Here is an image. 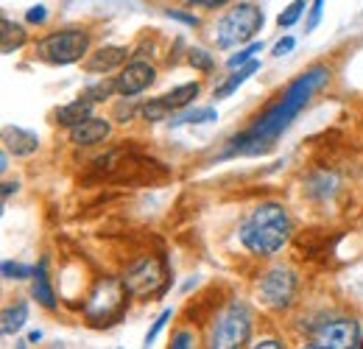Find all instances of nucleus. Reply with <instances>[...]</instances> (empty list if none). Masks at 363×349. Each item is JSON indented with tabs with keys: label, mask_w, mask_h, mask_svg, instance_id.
<instances>
[{
	"label": "nucleus",
	"mask_w": 363,
	"mask_h": 349,
	"mask_svg": "<svg viewBox=\"0 0 363 349\" xmlns=\"http://www.w3.org/2000/svg\"><path fill=\"white\" fill-rule=\"evenodd\" d=\"M330 76H333V70L327 65H311L308 70H302L294 82H288L285 89H279L272 101L249 121L246 129H240L238 134L229 137L221 160H232V157H266L274 145L279 143V137L294 126V121L311 104V98L321 87H327Z\"/></svg>",
	"instance_id": "f257e3e1"
},
{
	"label": "nucleus",
	"mask_w": 363,
	"mask_h": 349,
	"mask_svg": "<svg viewBox=\"0 0 363 349\" xmlns=\"http://www.w3.org/2000/svg\"><path fill=\"white\" fill-rule=\"evenodd\" d=\"M294 238V221L285 204L279 201H260L246 213L238 226L240 246L255 257H274L279 255Z\"/></svg>",
	"instance_id": "f03ea898"
},
{
	"label": "nucleus",
	"mask_w": 363,
	"mask_h": 349,
	"mask_svg": "<svg viewBox=\"0 0 363 349\" xmlns=\"http://www.w3.org/2000/svg\"><path fill=\"white\" fill-rule=\"evenodd\" d=\"M263 23H266V14L257 3H235L229 6L227 11L213 23V45L218 50H229V48H238V45H249L255 43L257 31H263Z\"/></svg>",
	"instance_id": "7ed1b4c3"
},
{
	"label": "nucleus",
	"mask_w": 363,
	"mask_h": 349,
	"mask_svg": "<svg viewBox=\"0 0 363 349\" xmlns=\"http://www.w3.org/2000/svg\"><path fill=\"white\" fill-rule=\"evenodd\" d=\"M252 327H255V313L243 299H229L213 316L210 324V338L207 344L213 349H238L246 347L252 338Z\"/></svg>",
	"instance_id": "20e7f679"
},
{
	"label": "nucleus",
	"mask_w": 363,
	"mask_h": 349,
	"mask_svg": "<svg viewBox=\"0 0 363 349\" xmlns=\"http://www.w3.org/2000/svg\"><path fill=\"white\" fill-rule=\"evenodd\" d=\"M92 34L87 26H65L59 31H50L43 40H37L34 53L48 65H76L90 53Z\"/></svg>",
	"instance_id": "39448f33"
},
{
	"label": "nucleus",
	"mask_w": 363,
	"mask_h": 349,
	"mask_svg": "<svg viewBox=\"0 0 363 349\" xmlns=\"http://www.w3.org/2000/svg\"><path fill=\"white\" fill-rule=\"evenodd\" d=\"M126 285L121 277H98L95 285L90 288V294L84 297V318L95 324V327H104V324H112L123 316L126 310Z\"/></svg>",
	"instance_id": "423d86ee"
},
{
	"label": "nucleus",
	"mask_w": 363,
	"mask_h": 349,
	"mask_svg": "<svg viewBox=\"0 0 363 349\" xmlns=\"http://www.w3.org/2000/svg\"><path fill=\"white\" fill-rule=\"evenodd\" d=\"M123 285L129 291V297H137V299H151V297H162L171 285H174V277L168 274L165 262L160 257H140L132 265H126L123 271Z\"/></svg>",
	"instance_id": "0eeeda50"
},
{
	"label": "nucleus",
	"mask_w": 363,
	"mask_h": 349,
	"mask_svg": "<svg viewBox=\"0 0 363 349\" xmlns=\"http://www.w3.org/2000/svg\"><path fill=\"white\" fill-rule=\"evenodd\" d=\"M296 291H299V277L291 265H272L257 279V299L274 313H282L294 305Z\"/></svg>",
	"instance_id": "6e6552de"
},
{
	"label": "nucleus",
	"mask_w": 363,
	"mask_h": 349,
	"mask_svg": "<svg viewBox=\"0 0 363 349\" xmlns=\"http://www.w3.org/2000/svg\"><path fill=\"white\" fill-rule=\"evenodd\" d=\"M308 349H363V330L355 318L321 321L308 338Z\"/></svg>",
	"instance_id": "1a4fd4ad"
},
{
	"label": "nucleus",
	"mask_w": 363,
	"mask_h": 349,
	"mask_svg": "<svg viewBox=\"0 0 363 349\" xmlns=\"http://www.w3.org/2000/svg\"><path fill=\"white\" fill-rule=\"evenodd\" d=\"M157 82V67L151 62H143V59H132L126 62L118 76H115V84H118V95L121 98H137L143 95L148 87H154Z\"/></svg>",
	"instance_id": "9d476101"
},
{
	"label": "nucleus",
	"mask_w": 363,
	"mask_h": 349,
	"mask_svg": "<svg viewBox=\"0 0 363 349\" xmlns=\"http://www.w3.org/2000/svg\"><path fill=\"white\" fill-rule=\"evenodd\" d=\"M109 134H112V121H109V118L90 115V118H87V121H82L79 126L67 129V140H70L76 148H90V145L104 143Z\"/></svg>",
	"instance_id": "9b49d317"
},
{
	"label": "nucleus",
	"mask_w": 363,
	"mask_h": 349,
	"mask_svg": "<svg viewBox=\"0 0 363 349\" xmlns=\"http://www.w3.org/2000/svg\"><path fill=\"white\" fill-rule=\"evenodd\" d=\"M129 59V48L126 45H106L90 53V59L84 62L87 73H109V70H121Z\"/></svg>",
	"instance_id": "f8f14e48"
},
{
	"label": "nucleus",
	"mask_w": 363,
	"mask_h": 349,
	"mask_svg": "<svg viewBox=\"0 0 363 349\" xmlns=\"http://www.w3.org/2000/svg\"><path fill=\"white\" fill-rule=\"evenodd\" d=\"M3 148L14 157H31L40 148V137L23 126H6L3 129Z\"/></svg>",
	"instance_id": "ddd939ff"
},
{
	"label": "nucleus",
	"mask_w": 363,
	"mask_h": 349,
	"mask_svg": "<svg viewBox=\"0 0 363 349\" xmlns=\"http://www.w3.org/2000/svg\"><path fill=\"white\" fill-rule=\"evenodd\" d=\"M92 109H95V101H90L87 95H79L76 101H70V104L59 106V109L53 112V118H56V123H59V126L73 129V126H79L82 121H87V118H90Z\"/></svg>",
	"instance_id": "4468645a"
},
{
	"label": "nucleus",
	"mask_w": 363,
	"mask_h": 349,
	"mask_svg": "<svg viewBox=\"0 0 363 349\" xmlns=\"http://www.w3.org/2000/svg\"><path fill=\"white\" fill-rule=\"evenodd\" d=\"M31 297L45 307V310H56V291L50 285V277H48V260H40V265L34 268V277H31Z\"/></svg>",
	"instance_id": "2eb2a0df"
},
{
	"label": "nucleus",
	"mask_w": 363,
	"mask_h": 349,
	"mask_svg": "<svg viewBox=\"0 0 363 349\" xmlns=\"http://www.w3.org/2000/svg\"><path fill=\"white\" fill-rule=\"evenodd\" d=\"M338 190V179L330 171H316V174L308 176L305 182V193L311 201H318V204H327V199H333Z\"/></svg>",
	"instance_id": "dca6fc26"
},
{
	"label": "nucleus",
	"mask_w": 363,
	"mask_h": 349,
	"mask_svg": "<svg viewBox=\"0 0 363 349\" xmlns=\"http://www.w3.org/2000/svg\"><path fill=\"white\" fill-rule=\"evenodd\" d=\"M257 70H260V62H257V59H252L249 65H243V67L232 70V76H229V79H224L218 87L213 89V98H216V101H224V98H229V95H235L238 89L243 87V84H246V82H249V79L257 73Z\"/></svg>",
	"instance_id": "f3484780"
},
{
	"label": "nucleus",
	"mask_w": 363,
	"mask_h": 349,
	"mask_svg": "<svg viewBox=\"0 0 363 349\" xmlns=\"http://www.w3.org/2000/svg\"><path fill=\"white\" fill-rule=\"evenodd\" d=\"M28 321V302H14L3 310L0 316V333L3 336H17Z\"/></svg>",
	"instance_id": "a211bd4d"
},
{
	"label": "nucleus",
	"mask_w": 363,
	"mask_h": 349,
	"mask_svg": "<svg viewBox=\"0 0 363 349\" xmlns=\"http://www.w3.org/2000/svg\"><path fill=\"white\" fill-rule=\"evenodd\" d=\"M199 92H201V84H199V82H187V84H179V87L168 89V92L162 95V101L171 106V112H182V109H187V106L199 98Z\"/></svg>",
	"instance_id": "6ab92c4d"
},
{
	"label": "nucleus",
	"mask_w": 363,
	"mask_h": 349,
	"mask_svg": "<svg viewBox=\"0 0 363 349\" xmlns=\"http://www.w3.org/2000/svg\"><path fill=\"white\" fill-rule=\"evenodd\" d=\"M0 28H3V31H0V37H3V45H0V48H3L6 56H11L14 50H20L23 45L28 43V31H26L20 23H11L9 17H3Z\"/></svg>",
	"instance_id": "aec40b11"
},
{
	"label": "nucleus",
	"mask_w": 363,
	"mask_h": 349,
	"mask_svg": "<svg viewBox=\"0 0 363 349\" xmlns=\"http://www.w3.org/2000/svg\"><path fill=\"white\" fill-rule=\"evenodd\" d=\"M213 121H218V112L213 106H193V109L179 112L171 121V126H201V123H213Z\"/></svg>",
	"instance_id": "412c9836"
},
{
	"label": "nucleus",
	"mask_w": 363,
	"mask_h": 349,
	"mask_svg": "<svg viewBox=\"0 0 363 349\" xmlns=\"http://www.w3.org/2000/svg\"><path fill=\"white\" fill-rule=\"evenodd\" d=\"M140 115H143L145 123H160V121H168L174 112H171V106L160 95V98H148V104L140 106Z\"/></svg>",
	"instance_id": "4be33fe9"
},
{
	"label": "nucleus",
	"mask_w": 363,
	"mask_h": 349,
	"mask_svg": "<svg viewBox=\"0 0 363 349\" xmlns=\"http://www.w3.org/2000/svg\"><path fill=\"white\" fill-rule=\"evenodd\" d=\"M308 9H311V3H308V0H291V3H288V9L277 17V28H279V31H282V28H294V26L302 20V14H305Z\"/></svg>",
	"instance_id": "5701e85b"
},
{
	"label": "nucleus",
	"mask_w": 363,
	"mask_h": 349,
	"mask_svg": "<svg viewBox=\"0 0 363 349\" xmlns=\"http://www.w3.org/2000/svg\"><path fill=\"white\" fill-rule=\"evenodd\" d=\"M263 48H266V45H263V40H260V43L255 40V43L243 45V48H240L238 53H232V56L227 59V67H229V70H238V67L249 65V62L255 59V53H263Z\"/></svg>",
	"instance_id": "b1692460"
},
{
	"label": "nucleus",
	"mask_w": 363,
	"mask_h": 349,
	"mask_svg": "<svg viewBox=\"0 0 363 349\" xmlns=\"http://www.w3.org/2000/svg\"><path fill=\"white\" fill-rule=\"evenodd\" d=\"M84 95L90 101H95V104H104L112 95H118V84H115V79H101V82H95V84H90V87L84 89Z\"/></svg>",
	"instance_id": "393cba45"
},
{
	"label": "nucleus",
	"mask_w": 363,
	"mask_h": 349,
	"mask_svg": "<svg viewBox=\"0 0 363 349\" xmlns=\"http://www.w3.org/2000/svg\"><path fill=\"white\" fill-rule=\"evenodd\" d=\"M187 65L196 67L199 73H210V70L216 67V59H213V53L204 50V48H190V50H187Z\"/></svg>",
	"instance_id": "a878e982"
},
{
	"label": "nucleus",
	"mask_w": 363,
	"mask_h": 349,
	"mask_svg": "<svg viewBox=\"0 0 363 349\" xmlns=\"http://www.w3.org/2000/svg\"><path fill=\"white\" fill-rule=\"evenodd\" d=\"M0 274H3V279H14V282H20V279H31V277H34V268H31V265H23V262L3 260Z\"/></svg>",
	"instance_id": "bb28decb"
},
{
	"label": "nucleus",
	"mask_w": 363,
	"mask_h": 349,
	"mask_svg": "<svg viewBox=\"0 0 363 349\" xmlns=\"http://www.w3.org/2000/svg\"><path fill=\"white\" fill-rule=\"evenodd\" d=\"M171 318H174V307H165V310H162V313H160V316L154 318V324H151V330L145 333V347H151V344H154V341L160 338V333L165 330V324H168Z\"/></svg>",
	"instance_id": "cd10ccee"
},
{
	"label": "nucleus",
	"mask_w": 363,
	"mask_h": 349,
	"mask_svg": "<svg viewBox=\"0 0 363 349\" xmlns=\"http://www.w3.org/2000/svg\"><path fill=\"white\" fill-rule=\"evenodd\" d=\"M324 6H327V0H313V3H311L308 20H305V31H308V34L318 28V23H321V17H324Z\"/></svg>",
	"instance_id": "c85d7f7f"
},
{
	"label": "nucleus",
	"mask_w": 363,
	"mask_h": 349,
	"mask_svg": "<svg viewBox=\"0 0 363 349\" xmlns=\"http://www.w3.org/2000/svg\"><path fill=\"white\" fill-rule=\"evenodd\" d=\"M135 112H137V106L132 104V98H123V101L115 106V121H118V123H129V121L135 118Z\"/></svg>",
	"instance_id": "c756f323"
},
{
	"label": "nucleus",
	"mask_w": 363,
	"mask_h": 349,
	"mask_svg": "<svg viewBox=\"0 0 363 349\" xmlns=\"http://www.w3.org/2000/svg\"><path fill=\"white\" fill-rule=\"evenodd\" d=\"M165 17L177 20V23L187 26V28H199V17L196 14H187V11H179V9H165Z\"/></svg>",
	"instance_id": "7c9ffc66"
},
{
	"label": "nucleus",
	"mask_w": 363,
	"mask_h": 349,
	"mask_svg": "<svg viewBox=\"0 0 363 349\" xmlns=\"http://www.w3.org/2000/svg\"><path fill=\"white\" fill-rule=\"evenodd\" d=\"M171 347L174 349H190L196 347V333L193 330H179L174 338H171Z\"/></svg>",
	"instance_id": "2f4dec72"
},
{
	"label": "nucleus",
	"mask_w": 363,
	"mask_h": 349,
	"mask_svg": "<svg viewBox=\"0 0 363 349\" xmlns=\"http://www.w3.org/2000/svg\"><path fill=\"white\" fill-rule=\"evenodd\" d=\"M45 20H48V9L43 3H37V6H31V9L26 11V23H28V26H43Z\"/></svg>",
	"instance_id": "473e14b6"
},
{
	"label": "nucleus",
	"mask_w": 363,
	"mask_h": 349,
	"mask_svg": "<svg viewBox=\"0 0 363 349\" xmlns=\"http://www.w3.org/2000/svg\"><path fill=\"white\" fill-rule=\"evenodd\" d=\"M294 48H296V40H294V37H282V40L272 48V56H277V59H279V56H288Z\"/></svg>",
	"instance_id": "72a5a7b5"
},
{
	"label": "nucleus",
	"mask_w": 363,
	"mask_h": 349,
	"mask_svg": "<svg viewBox=\"0 0 363 349\" xmlns=\"http://www.w3.org/2000/svg\"><path fill=\"white\" fill-rule=\"evenodd\" d=\"M187 6H196V9H218V6H224L229 0H184Z\"/></svg>",
	"instance_id": "f704fd0d"
},
{
	"label": "nucleus",
	"mask_w": 363,
	"mask_h": 349,
	"mask_svg": "<svg viewBox=\"0 0 363 349\" xmlns=\"http://www.w3.org/2000/svg\"><path fill=\"white\" fill-rule=\"evenodd\" d=\"M255 349H282L285 344L279 341V338H260L257 344H252Z\"/></svg>",
	"instance_id": "c9c22d12"
},
{
	"label": "nucleus",
	"mask_w": 363,
	"mask_h": 349,
	"mask_svg": "<svg viewBox=\"0 0 363 349\" xmlns=\"http://www.w3.org/2000/svg\"><path fill=\"white\" fill-rule=\"evenodd\" d=\"M20 190V182H3V190H0V196H3V201L11 196V193H17Z\"/></svg>",
	"instance_id": "e433bc0d"
},
{
	"label": "nucleus",
	"mask_w": 363,
	"mask_h": 349,
	"mask_svg": "<svg viewBox=\"0 0 363 349\" xmlns=\"http://www.w3.org/2000/svg\"><path fill=\"white\" fill-rule=\"evenodd\" d=\"M0 171H3V174L9 171V151H6V148H3V154H0Z\"/></svg>",
	"instance_id": "4c0bfd02"
},
{
	"label": "nucleus",
	"mask_w": 363,
	"mask_h": 349,
	"mask_svg": "<svg viewBox=\"0 0 363 349\" xmlns=\"http://www.w3.org/2000/svg\"><path fill=\"white\" fill-rule=\"evenodd\" d=\"M37 341H43V333H40V330L28 333V344H37Z\"/></svg>",
	"instance_id": "58836bf2"
}]
</instances>
